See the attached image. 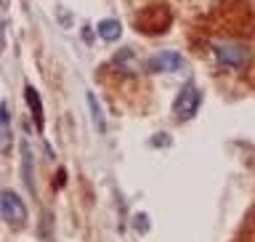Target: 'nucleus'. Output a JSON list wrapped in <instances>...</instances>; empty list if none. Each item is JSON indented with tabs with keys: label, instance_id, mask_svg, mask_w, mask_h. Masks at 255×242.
<instances>
[{
	"label": "nucleus",
	"instance_id": "f257e3e1",
	"mask_svg": "<svg viewBox=\"0 0 255 242\" xmlns=\"http://www.w3.org/2000/svg\"><path fill=\"white\" fill-rule=\"evenodd\" d=\"M0 219L8 227H24L27 224V205L21 203V197L11 189L0 192Z\"/></svg>",
	"mask_w": 255,
	"mask_h": 242
},
{
	"label": "nucleus",
	"instance_id": "f03ea898",
	"mask_svg": "<svg viewBox=\"0 0 255 242\" xmlns=\"http://www.w3.org/2000/svg\"><path fill=\"white\" fill-rule=\"evenodd\" d=\"M199 91H197V85H191V83H186L181 88V93L175 96V101H173V112H175V117L178 120H189L194 112L199 109Z\"/></svg>",
	"mask_w": 255,
	"mask_h": 242
},
{
	"label": "nucleus",
	"instance_id": "7ed1b4c3",
	"mask_svg": "<svg viewBox=\"0 0 255 242\" xmlns=\"http://www.w3.org/2000/svg\"><path fill=\"white\" fill-rule=\"evenodd\" d=\"M215 59H218L221 67L234 69V67H242L247 61V51L237 43H221V45H215Z\"/></svg>",
	"mask_w": 255,
	"mask_h": 242
},
{
	"label": "nucleus",
	"instance_id": "20e7f679",
	"mask_svg": "<svg viewBox=\"0 0 255 242\" xmlns=\"http://www.w3.org/2000/svg\"><path fill=\"white\" fill-rule=\"evenodd\" d=\"M183 67V56L175 51H162L154 59H149V69L151 72H175Z\"/></svg>",
	"mask_w": 255,
	"mask_h": 242
},
{
	"label": "nucleus",
	"instance_id": "39448f33",
	"mask_svg": "<svg viewBox=\"0 0 255 242\" xmlns=\"http://www.w3.org/2000/svg\"><path fill=\"white\" fill-rule=\"evenodd\" d=\"M96 35H99L104 43H115V40L123 37V24L117 19H104V21H99V27H96Z\"/></svg>",
	"mask_w": 255,
	"mask_h": 242
},
{
	"label": "nucleus",
	"instance_id": "423d86ee",
	"mask_svg": "<svg viewBox=\"0 0 255 242\" xmlns=\"http://www.w3.org/2000/svg\"><path fill=\"white\" fill-rule=\"evenodd\" d=\"M24 99H27V104H29V112H32V120H35L37 131H43V101H40V96L32 85L24 88Z\"/></svg>",
	"mask_w": 255,
	"mask_h": 242
},
{
	"label": "nucleus",
	"instance_id": "0eeeda50",
	"mask_svg": "<svg viewBox=\"0 0 255 242\" xmlns=\"http://www.w3.org/2000/svg\"><path fill=\"white\" fill-rule=\"evenodd\" d=\"M11 149V125H8V107L0 104V152Z\"/></svg>",
	"mask_w": 255,
	"mask_h": 242
},
{
	"label": "nucleus",
	"instance_id": "6e6552de",
	"mask_svg": "<svg viewBox=\"0 0 255 242\" xmlns=\"http://www.w3.org/2000/svg\"><path fill=\"white\" fill-rule=\"evenodd\" d=\"M88 107H91V117H93V123H96V128L104 133L107 131V123H104V115H101V104H99V99H96V93H88Z\"/></svg>",
	"mask_w": 255,
	"mask_h": 242
},
{
	"label": "nucleus",
	"instance_id": "1a4fd4ad",
	"mask_svg": "<svg viewBox=\"0 0 255 242\" xmlns=\"http://www.w3.org/2000/svg\"><path fill=\"white\" fill-rule=\"evenodd\" d=\"M24 179H27V187L35 192V184H32V157H29V147H24Z\"/></svg>",
	"mask_w": 255,
	"mask_h": 242
}]
</instances>
